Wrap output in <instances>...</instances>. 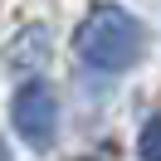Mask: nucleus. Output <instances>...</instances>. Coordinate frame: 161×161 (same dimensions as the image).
Returning <instances> with one entry per match:
<instances>
[{"label": "nucleus", "mask_w": 161, "mask_h": 161, "mask_svg": "<svg viewBox=\"0 0 161 161\" xmlns=\"http://www.w3.org/2000/svg\"><path fill=\"white\" fill-rule=\"evenodd\" d=\"M147 49V25L122 5H93L73 30V54L98 73H122Z\"/></svg>", "instance_id": "1"}, {"label": "nucleus", "mask_w": 161, "mask_h": 161, "mask_svg": "<svg viewBox=\"0 0 161 161\" xmlns=\"http://www.w3.org/2000/svg\"><path fill=\"white\" fill-rule=\"evenodd\" d=\"M10 127L30 151H49L59 142V98L44 78H25L10 98Z\"/></svg>", "instance_id": "2"}, {"label": "nucleus", "mask_w": 161, "mask_h": 161, "mask_svg": "<svg viewBox=\"0 0 161 161\" xmlns=\"http://www.w3.org/2000/svg\"><path fill=\"white\" fill-rule=\"evenodd\" d=\"M44 64H49V30H44V25H25V30L10 39V49H5V69L34 78Z\"/></svg>", "instance_id": "3"}, {"label": "nucleus", "mask_w": 161, "mask_h": 161, "mask_svg": "<svg viewBox=\"0 0 161 161\" xmlns=\"http://www.w3.org/2000/svg\"><path fill=\"white\" fill-rule=\"evenodd\" d=\"M137 156L142 161H161V112L147 117V127H142V137H137Z\"/></svg>", "instance_id": "4"}]
</instances>
